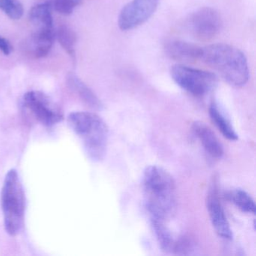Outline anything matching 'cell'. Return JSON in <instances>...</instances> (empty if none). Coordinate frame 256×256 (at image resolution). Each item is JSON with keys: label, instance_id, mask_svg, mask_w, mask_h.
<instances>
[{"label": "cell", "instance_id": "2", "mask_svg": "<svg viewBox=\"0 0 256 256\" xmlns=\"http://www.w3.org/2000/svg\"><path fill=\"white\" fill-rule=\"evenodd\" d=\"M234 88H242L250 80L248 62L244 54L234 46L216 44L203 48L202 58Z\"/></svg>", "mask_w": 256, "mask_h": 256}, {"label": "cell", "instance_id": "11", "mask_svg": "<svg viewBox=\"0 0 256 256\" xmlns=\"http://www.w3.org/2000/svg\"><path fill=\"white\" fill-rule=\"evenodd\" d=\"M166 53L174 60L185 64L196 62L202 58L203 48L182 41H172L166 46Z\"/></svg>", "mask_w": 256, "mask_h": 256}, {"label": "cell", "instance_id": "4", "mask_svg": "<svg viewBox=\"0 0 256 256\" xmlns=\"http://www.w3.org/2000/svg\"><path fill=\"white\" fill-rule=\"evenodd\" d=\"M1 206L6 232L16 236L23 228L26 199L23 185L16 169L7 173L1 193Z\"/></svg>", "mask_w": 256, "mask_h": 256}, {"label": "cell", "instance_id": "12", "mask_svg": "<svg viewBox=\"0 0 256 256\" xmlns=\"http://www.w3.org/2000/svg\"><path fill=\"white\" fill-rule=\"evenodd\" d=\"M67 84L70 89L77 94L80 100L88 104L89 107L95 110H102L103 104L95 92L86 86L76 74L70 73L67 76Z\"/></svg>", "mask_w": 256, "mask_h": 256}, {"label": "cell", "instance_id": "10", "mask_svg": "<svg viewBox=\"0 0 256 256\" xmlns=\"http://www.w3.org/2000/svg\"><path fill=\"white\" fill-rule=\"evenodd\" d=\"M192 130L208 155L214 158H221L224 155L222 144L209 126L202 122H194Z\"/></svg>", "mask_w": 256, "mask_h": 256}, {"label": "cell", "instance_id": "20", "mask_svg": "<svg viewBox=\"0 0 256 256\" xmlns=\"http://www.w3.org/2000/svg\"><path fill=\"white\" fill-rule=\"evenodd\" d=\"M82 2V0H54L55 10L62 16H68Z\"/></svg>", "mask_w": 256, "mask_h": 256}, {"label": "cell", "instance_id": "22", "mask_svg": "<svg viewBox=\"0 0 256 256\" xmlns=\"http://www.w3.org/2000/svg\"><path fill=\"white\" fill-rule=\"evenodd\" d=\"M0 50H2L6 56H10L13 50L11 43L2 36H0Z\"/></svg>", "mask_w": 256, "mask_h": 256}, {"label": "cell", "instance_id": "16", "mask_svg": "<svg viewBox=\"0 0 256 256\" xmlns=\"http://www.w3.org/2000/svg\"><path fill=\"white\" fill-rule=\"evenodd\" d=\"M151 222L157 240L162 251L166 252H172L175 240L174 239L173 235L170 233L168 228L166 226V222L151 220Z\"/></svg>", "mask_w": 256, "mask_h": 256}, {"label": "cell", "instance_id": "19", "mask_svg": "<svg viewBox=\"0 0 256 256\" xmlns=\"http://www.w3.org/2000/svg\"><path fill=\"white\" fill-rule=\"evenodd\" d=\"M0 10L12 20H20L23 17L24 10L19 0H0Z\"/></svg>", "mask_w": 256, "mask_h": 256}, {"label": "cell", "instance_id": "5", "mask_svg": "<svg viewBox=\"0 0 256 256\" xmlns=\"http://www.w3.org/2000/svg\"><path fill=\"white\" fill-rule=\"evenodd\" d=\"M170 76L180 88L196 97L208 95L218 84L216 74L184 65L174 66Z\"/></svg>", "mask_w": 256, "mask_h": 256}, {"label": "cell", "instance_id": "17", "mask_svg": "<svg viewBox=\"0 0 256 256\" xmlns=\"http://www.w3.org/2000/svg\"><path fill=\"white\" fill-rule=\"evenodd\" d=\"M227 198L242 212L256 214V206L254 199L244 190L240 188L232 190L227 193Z\"/></svg>", "mask_w": 256, "mask_h": 256}, {"label": "cell", "instance_id": "9", "mask_svg": "<svg viewBox=\"0 0 256 256\" xmlns=\"http://www.w3.org/2000/svg\"><path fill=\"white\" fill-rule=\"evenodd\" d=\"M206 208L212 227L215 229L217 234L228 240L233 239V232L226 217L215 182L209 190L206 198Z\"/></svg>", "mask_w": 256, "mask_h": 256}, {"label": "cell", "instance_id": "13", "mask_svg": "<svg viewBox=\"0 0 256 256\" xmlns=\"http://www.w3.org/2000/svg\"><path fill=\"white\" fill-rule=\"evenodd\" d=\"M29 18L31 24L37 28V31L54 30L52 6L49 2L34 6L30 12Z\"/></svg>", "mask_w": 256, "mask_h": 256}, {"label": "cell", "instance_id": "8", "mask_svg": "<svg viewBox=\"0 0 256 256\" xmlns=\"http://www.w3.org/2000/svg\"><path fill=\"white\" fill-rule=\"evenodd\" d=\"M160 0H132L127 4L119 16L120 28L132 30L146 23L158 8Z\"/></svg>", "mask_w": 256, "mask_h": 256}, {"label": "cell", "instance_id": "21", "mask_svg": "<svg viewBox=\"0 0 256 256\" xmlns=\"http://www.w3.org/2000/svg\"><path fill=\"white\" fill-rule=\"evenodd\" d=\"M194 251V244L192 240L186 236L175 240L173 252L178 254H192Z\"/></svg>", "mask_w": 256, "mask_h": 256}, {"label": "cell", "instance_id": "7", "mask_svg": "<svg viewBox=\"0 0 256 256\" xmlns=\"http://www.w3.org/2000/svg\"><path fill=\"white\" fill-rule=\"evenodd\" d=\"M222 26L221 16L216 10L205 7L197 10L187 20V28L196 40L203 42L212 41Z\"/></svg>", "mask_w": 256, "mask_h": 256}, {"label": "cell", "instance_id": "14", "mask_svg": "<svg viewBox=\"0 0 256 256\" xmlns=\"http://www.w3.org/2000/svg\"><path fill=\"white\" fill-rule=\"evenodd\" d=\"M210 116L216 126L221 132L228 140L235 142L238 140V133L235 131L230 121L226 118L216 102H212L210 106Z\"/></svg>", "mask_w": 256, "mask_h": 256}, {"label": "cell", "instance_id": "3", "mask_svg": "<svg viewBox=\"0 0 256 256\" xmlns=\"http://www.w3.org/2000/svg\"><path fill=\"white\" fill-rule=\"evenodd\" d=\"M70 128L82 140L85 152L94 162L102 161L107 154L109 130L96 114L74 112L68 118Z\"/></svg>", "mask_w": 256, "mask_h": 256}, {"label": "cell", "instance_id": "6", "mask_svg": "<svg viewBox=\"0 0 256 256\" xmlns=\"http://www.w3.org/2000/svg\"><path fill=\"white\" fill-rule=\"evenodd\" d=\"M23 104L32 116L44 126H54L64 120L62 109L44 92H28L24 96Z\"/></svg>", "mask_w": 256, "mask_h": 256}, {"label": "cell", "instance_id": "1", "mask_svg": "<svg viewBox=\"0 0 256 256\" xmlns=\"http://www.w3.org/2000/svg\"><path fill=\"white\" fill-rule=\"evenodd\" d=\"M144 203L151 220L167 222L176 208V182L160 166H150L143 175Z\"/></svg>", "mask_w": 256, "mask_h": 256}, {"label": "cell", "instance_id": "15", "mask_svg": "<svg viewBox=\"0 0 256 256\" xmlns=\"http://www.w3.org/2000/svg\"><path fill=\"white\" fill-rule=\"evenodd\" d=\"M54 38V30L37 31L32 38L34 56L37 59L46 58L53 47Z\"/></svg>", "mask_w": 256, "mask_h": 256}, {"label": "cell", "instance_id": "18", "mask_svg": "<svg viewBox=\"0 0 256 256\" xmlns=\"http://www.w3.org/2000/svg\"><path fill=\"white\" fill-rule=\"evenodd\" d=\"M56 37L62 48L71 56L72 60L76 61V46L78 40L76 32L68 26H62L58 30Z\"/></svg>", "mask_w": 256, "mask_h": 256}]
</instances>
